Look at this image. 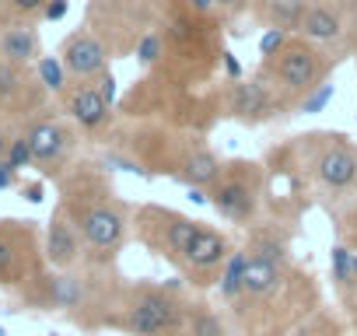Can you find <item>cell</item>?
Listing matches in <instances>:
<instances>
[{
    "label": "cell",
    "mask_w": 357,
    "mask_h": 336,
    "mask_svg": "<svg viewBox=\"0 0 357 336\" xmlns=\"http://www.w3.org/2000/svg\"><path fill=\"white\" fill-rule=\"evenodd\" d=\"M245 252V284L242 294L228 305L235 336H291L308 315L319 312L315 277L294 263L287 231H280L277 221H256Z\"/></svg>",
    "instance_id": "6da1fadb"
},
{
    "label": "cell",
    "mask_w": 357,
    "mask_h": 336,
    "mask_svg": "<svg viewBox=\"0 0 357 336\" xmlns=\"http://www.w3.org/2000/svg\"><path fill=\"white\" fill-rule=\"evenodd\" d=\"M266 172L305 186L315 200L333 204L336 217L357 207V144L347 133L312 130L291 137L284 147L270 151Z\"/></svg>",
    "instance_id": "7a4b0ae2"
},
{
    "label": "cell",
    "mask_w": 357,
    "mask_h": 336,
    "mask_svg": "<svg viewBox=\"0 0 357 336\" xmlns=\"http://www.w3.org/2000/svg\"><path fill=\"white\" fill-rule=\"evenodd\" d=\"M60 207L77 224L88 263L112 266L133 231V211L98 165H77L60 179Z\"/></svg>",
    "instance_id": "3957f363"
},
{
    "label": "cell",
    "mask_w": 357,
    "mask_h": 336,
    "mask_svg": "<svg viewBox=\"0 0 357 336\" xmlns=\"http://www.w3.org/2000/svg\"><path fill=\"white\" fill-rule=\"evenodd\" d=\"M225 18L221 15H197L183 0H165L158 32L165 39V60L154 67L178 88H204L221 70L225 53Z\"/></svg>",
    "instance_id": "277c9868"
},
{
    "label": "cell",
    "mask_w": 357,
    "mask_h": 336,
    "mask_svg": "<svg viewBox=\"0 0 357 336\" xmlns=\"http://www.w3.org/2000/svg\"><path fill=\"white\" fill-rule=\"evenodd\" d=\"M190 305L193 298L168 284L137 280L123 294L116 329L126 336H190Z\"/></svg>",
    "instance_id": "5b68a950"
},
{
    "label": "cell",
    "mask_w": 357,
    "mask_h": 336,
    "mask_svg": "<svg viewBox=\"0 0 357 336\" xmlns=\"http://www.w3.org/2000/svg\"><path fill=\"white\" fill-rule=\"evenodd\" d=\"M340 60H343V53L326 49V46H315V43H308L301 36H291L287 46L277 56H270V60L259 63L256 74H263L287 98V105L298 112V105L315 88H322L329 81V74L340 67Z\"/></svg>",
    "instance_id": "8992f818"
},
{
    "label": "cell",
    "mask_w": 357,
    "mask_h": 336,
    "mask_svg": "<svg viewBox=\"0 0 357 336\" xmlns=\"http://www.w3.org/2000/svg\"><path fill=\"white\" fill-rule=\"evenodd\" d=\"M266 183H270V172L263 161L228 158L221 176L207 190V200L221 221L252 228L263 214V204H266Z\"/></svg>",
    "instance_id": "52a82bcc"
},
{
    "label": "cell",
    "mask_w": 357,
    "mask_h": 336,
    "mask_svg": "<svg viewBox=\"0 0 357 336\" xmlns=\"http://www.w3.org/2000/svg\"><path fill=\"white\" fill-rule=\"evenodd\" d=\"M165 0H91L88 25L112 56H130L137 43L158 29Z\"/></svg>",
    "instance_id": "ba28073f"
},
{
    "label": "cell",
    "mask_w": 357,
    "mask_h": 336,
    "mask_svg": "<svg viewBox=\"0 0 357 336\" xmlns=\"http://www.w3.org/2000/svg\"><path fill=\"white\" fill-rule=\"evenodd\" d=\"M197 231H200L197 217H190L183 211H172L165 204H140L133 211V235H137V242L151 256L165 259L175 270H183L186 252H190Z\"/></svg>",
    "instance_id": "9c48e42d"
},
{
    "label": "cell",
    "mask_w": 357,
    "mask_h": 336,
    "mask_svg": "<svg viewBox=\"0 0 357 336\" xmlns=\"http://www.w3.org/2000/svg\"><path fill=\"white\" fill-rule=\"evenodd\" d=\"M221 112L228 119L242 123V126H263V123L294 116L287 98L263 74L238 77V81H221Z\"/></svg>",
    "instance_id": "30bf717a"
},
{
    "label": "cell",
    "mask_w": 357,
    "mask_h": 336,
    "mask_svg": "<svg viewBox=\"0 0 357 336\" xmlns=\"http://www.w3.org/2000/svg\"><path fill=\"white\" fill-rule=\"evenodd\" d=\"M43 277L32 221H0V287H22Z\"/></svg>",
    "instance_id": "8fae6325"
},
{
    "label": "cell",
    "mask_w": 357,
    "mask_h": 336,
    "mask_svg": "<svg viewBox=\"0 0 357 336\" xmlns=\"http://www.w3.org/2000/svg\"><path fill=\"white\" fill-rule=\"evenodd\" d=\"M25 137H29V147H32L39 172L46 179H63L67 165L74 158V147H77V126L63 123L56 116H36L25 126Z\"/></svg>",
    "instance_id": "7c38bea8"
},
{
    "label": "cell",
    "mask_w": 357,
    "mask_h": 336,
    "mask_svg": "<svg viewBox=\"0 0 357 336\" xmlns=\"http://www.w3.org/2000/svg\"><path fill=\"white\" fill-rule=\"evenodd\" d=\"M231 252H235L231 238L221 228L200 221V231H197V238L186 252V263H183V270H178V277H186L190 287H214L225 263L231 259Z\"/></svg>",
    "instance_id": "4fadbf2b"
},
{
    "label": "cell",
    "mask_w": 357,
    "mask_h": 336,
    "mask_svg": "<svg viewBox=\"0 0 357 336\" xmlns=\"http://www.w3.org/2000/svg\"><path fill=\"white\" fill-rule=\"evenodd\" d=\"M60 98H63L67 119H70L81 133L98 137V133H105V130L112 126L116 105H109V102L102 98V91L95 88V81H70V88H67Z\"/></svg>",
    "instance_id": "5bb4252c"
},
{
    "label": "cell",
    "mask_w": 357,
    "mask_h": 336,
    "mask_svg": "<svg viewBox=\"0 0 357 336\" xmlns=\"http://www.w3.org/2000/svg\"><path fill=\"white\" fill-rule=\"evenodd\" d=\"M60 60L70 74V81H98L105 70H109V46L91 32V29H77L63 39L60 46Z\"/></svg>",
    "instance_id": "9a60e30c"
},
{
    "label": "cell",
    "mask_w": 357,
    "mask_h": 336,
    "mask_svg": "<svg viewBox=\"0 0 357 336\" xmlns=\"http://www.w3.org/2000/svg\"><path fill=\"white\" fill-rule=\"evenodd\" d=\"M294 36L347 56V49H343V39H347V8H343V0H312V4L305 8V15H301V25H298Z\"/></svg>",
    "instance_id": "2e32d148"
},
{
    "label": "cell",
    "mask_w": 357,
    "mask_h": 336,
    "mask_svg": "<svg viewBox=\"0 0 357 336\" xmlns=\"http://www.w3.org/2000/svg\"><path fill=\"white\" fill-rule=\"evenodd\" d=\"M43 259H46L53 270H77V266L88 259L84 238H81L77 224L67 217V211H63V207H56V211H53V217H50V224H46Z\"/></svg>",
    "instance_id": "e0dca14e"
},
{
    "label": "cell",
    "mask_w": 357,
    "mask_h": 336,
    "mask_svg": "<svg viewBox=\"0 0 357 336\" xmlns=\"http://www.w3.org/2000/svg\"><path fill=\"white\" fill-rule=\"evenodd\" d=\"M221 168H225V161L207 144V137H193V144L186 147L183 161H178L175 183H183L186 190H211L214 179L221 176Z\"/></svg>",
    "instance_id": "ac0fdd59"
},
{
    "label": "cell",
    "mask_w": 357,
    "mask_h": 336,
    "mask_svg": "<svg viewBox=\"0 0 357 336\" xmlns=\"http://www.w3.org/2000/svg\"><path fill=\"white\" fill-rule=\"evenodd\" d=\"M43 56L39 32L29 18L18 22H0V60H8L15 67H29Z\"/></svg>",
    "instance_id": "d6986e66"
},
{
    "label": "cell",
    "mask_w": 357,
    "mask_h": 336,
    "mask_svg": "<svg viewBox=\"0 0 357 336\" xmlns=\"http://www.w3.org/2000/svg\"><path fill=\"white\" fill-rule=\"evenodd\" d=\"M312 0H252V18L263 25V29H284V32H298L301 25V15Z\"/></svg>",
    "instance_id": "ffe728a7"
},
{
    "label": "cell",
    "mask_w": 357,
    "mask_h": 336,
    "mask_svg": "<svg viewBox=\"0 0 357 336\" xmlns=\"http://www.w3.org/2000/svg\"><path fill=\"white\" fill-rule=\"evenodd\" d=\"M46 88L36 81V77H29V70L25 67H15V63H8V60H0V105H29V102H36V95H43Z\"/></svg>",
    "instance_id": "44dd1931"
},
{
    "label": "cell",
    "mask_w": 357,
    "mask_h": 336,
    "mask_svg": "<svg viewBox=\"0 0 357 336\" xmlns=\"http://www.w3.org/2000/svg\"><path fill=\"white\" fill-rule=\"evenodd\" d=\"M329 277H333V287L343 301L354 298L357 291V273H354V249L347 242H333L329 249Z\"/></svg>",
    "instance_id": "7402d4cb"
},
{
    "label": "cell",
    "mask_w": 357,
    "mask_h": 336,
    "mask_svg": "<svg viewBox=\"0 0 357 336\" xmlns=\"http://www.w3.org/2000/svg\"><path fill=\"white\" fill-rule=\"evenodd\" d=\"M245 270H249V252H245V245L242 249H235L231 252V259L225 263V270H221V277H218V298H221V305L228 308L238 294H242V284H245Z\"/></svg>",
    "instance_id": "603a6c76"
},
{
    "label": "cell",
    "mask_w": 357,
    "mask_h": 336,
    "mask_svg": "<svg viewBox=\"0 0 357 336\" xmlns=\"http://www.w3.org/2000/svg\"><path fill=\"white\" fill-rule=\"evenodd\" d=\"M190 336H228V322L218 315L214 305L193 298V305H190Z\"/></svg>",
    "instance_id": "cb8c5ba5"
},
{
    "label": "cell",
    "mask_w": 357,
    "mask_h": 336,
    "mask_svg": "<svg viewBox=\"0 0 357 336\" xmlns=\"http://www.w3.org/2000/svg\"><path fill=\"white\" fill-rule=\"evenodd\" d=\"M36 81L50 91V95H63L70 88V74L63 67L60 56H39L36 60Z\"/></svg>",
    "instance_id": "d4e9b609"
},
{
    "label": "cell",
    "mask_w": 357,
    "mask_h": 336,
    "mask_svg": "<svg viewBox=\"0 0 357 336\" xmlns=\"http://www.w3.org/2000/svg\"><path fill=\"white\" fill-rule=\"evenodd\" d=\"M291 336H347L343 333V326H340V319L333 315V312H315V315H308Z\"/></svg>",
    "instance_id": "484cf974"
},
{
    "label": "cell",
    "mask_w": 357,
    "mask_h": 336,
    "mask_svg": "<svg viewBox=\"0 0 357 336\" xmlns=\"http://www.w3.org/2000/svg\"><path fill=\"white\" fill-rule=\"evenodd\" d=\"M133 56H137V63H140L144 70L161 67V60H165V39H161V32H158V29H154V32H147V36L137 43Z\"/></svg>",
    "instance_id": "4316f807"
},
{
    "label": "cell",
    "mask_w": 357,
    "mask_h": 336,
    "mask_svg": "<svg viewBox=\"0 0 357 336\" xmlns=\"http://www.w3.org/2000/svg\"><path fill=\"white\" fill-rule=\"evenodd\" d=\"M333 95H336V84H333V81H326L322 88H315V91H312V95H308V98L298 105V112L315 116V112H322V109L329 105V98H333ZM298 112H294V116H298Z\"/></svg>",
    "instance_id": "83f0119b"
},
{
    "label": "cell",
    "mask_w": 357,
    "mask_h": 336,
    "mask_svg": "<svg viewBox=\"0 0 357 336\" xmlns=\"http://www.w3.org/2000/svg\"><path fill=\"white\" fill-rule=\"evenodd\" d=\"M287 39H291V32H284V29H263V36H259V56L263 60L277 56L287 46Z\"/></svg>",
    "instance_id": "f1b7e54d"
},
{
    "label": "cell",
    "mask_w": 357,
    "mask_h": 336,
    "mask_svg": "<svg viewBox=\"0 0 357 336\" xmlns=\"http://www.w3.org/2000/svg\"><path fill=\"white\" fill-rule=\"evenodd\" d=\"M8 161L18 168H29V165H36V158H32V147H29V137L25 133H18L15 140H11V147H8Z\"/></svg>",
    "instance_id": "f546056e"
},
{
    "label": "cell",
    "mask_w": 357,
    "mask_h": 336,
    "mask_svg": "<svg viewBox=\"0 0 357 336\" xmlns=\"http://www.w3.org/2000/svg\"><path fill=\"white\" fill-rule=\"evenodd\" d=\"M347 8V39H343V49L347 56H357V0H343Z\"/></svg>",
    "instance_id": "4dcf8cb0"
},
{
    "label": "cell",
    "mask_w": 357,
    "mask_h": 336,
    "mask_svg": "<svg viewBox=\"0 0 357 336\" xmlns=\"http://www.w3.org/2000/svg\"><path fill=\"white\" fill-rule=\"evenodd\" d=\"M252 11V0H218V15L231 25V22H238L242 15H249Z\"/></svg>",
    "instance_id": "1f68e13d"
},
{
    "label": "cell",
    "mask_w": 357,
    "mask_h": 336,
    "mask_svg": "<svg viewBox=\"0 0 357 336\" xmlns=\"http://www.w3.org/2000/svg\"><path fill=\"white\" fill-rule=\"evenodd\" d=\"M340 242H347V245L357 252V207H350V211L340 217Z\"/></svg>",
    "instance_id": "d6a6232c"
},
{
    "label": "cell",
    "mask_w": 357,
    "mask_h": 336,
    "mask_svg": "<svg viewBox=\"0 0 357 336\" xmlns=\"http://www.w3.org/2000/svg\"><path fill=\"white\" fill-rule=\"evenodd\" d=\"M11 4V15H18V18H36V15H43V8L50 4V0H8Z\"/></svg>",
    "instance_id": "836d02e7"
},
{
    "label": "cell",
    "mask_w": 357,
    "mask_h": 336,
    "mask_svg": "<svg viewBox=\"0 0 357 336\" xmlns=\"http://www.w3.org/2000/svg\"><path fill=\"white\" fill-rule=\"evenodd\" d=\"M238 77H242V63L231 49H225L221 53V81H238Z\"/></svg>",
    "instance_id": "e575fe53"
},
{
    "label": "cell",
    "mask_w": 357,
    "mask_h": 336,
    "mask_svg": "<svg viewBox=\"0 0 357 336\" xmlns=\"http://www.w3.org/2000/svg\"><path fill=\"white\" fill-rule=\"evenodd\" d=\"M95 88L102 91V98L109 102V105H116V95H119V81L112 77V70H105L98 81H95Z\"/></svg>",
    "instance_id": "d590c367"
},
{
    "label": "cell",
    "mask_w": 357,
    "mask_h": 336,
    "mask_svg": "<svg viewBox=\"0 0 357 336\" xmlns=\"http://www.w3.org/2000/svg\"><path fill=\"white\" fill-rule=\"evenodd\" d=\"M67 11H70V0H50V4L43 8V22H63L67 18Z\"/></svg>",
    "instance_id": "8d00e7d4"
},
{
    "label": "cell",
    "mask_w": 357,
    "mask_h": 336,
    "mask_svg": "<svg viewBox=\"0 0 357 336\" xmlns=\"http://www.w3.org/2000/svg\"><path fill=\"white\" fill-rule=\"evenodd\" d=\"M15 183H18V168L8 158H0V190H11Z\"/></svg>",
    "instance_id": "74e56055"
},
{
    "label": "cell",
    "mask_w": 357,
    "mask_h": 336,
    "mask_svg": "<svg viewBox=\"0 0 357 336\" xmlns=\"http://www.w3.org/2000/svg\"><path fill=\"white\" fill-rule=\"evenodd\" d=\"M22 197H25L29 204H43V200H46V186H43V183H25V186H22Z\"/></svg>",
    "instance_id": "f35d334b"
},
{
    "label": "cell",
    "mask_w": 357,
    "mask_h": 336,
    "mask_svg": "<svg viewBox=\"0 0 357 336\" xmlns=\"http://www.w3.org/2000/svg\"><path fill=\"white\" fill-rule=\"evenodd\" d=\"M183 4L197 15H218V0H183Z\"/></svg>",
    "instance_id": "ab89813d"
},
{
    "label": "cell",
    "mask_w": 357,
    "mask_h": 336,
    "mask_svg": "<svg viewBox=\"0 0 357 336\" xmlns=\"http://www.w3.org/2000/svg\"><path fill=\"white\" fill-rule=\"evenodd\" d=\"M11 140H15V137H11L4 126H0V158H8V147H11Z\"/></svg>",
    "instance_id": "60d3db41"
},
{
    "label": "cell",
    "mask_w": 357,
    "mask_h": 336,
    "mask_svg": "<svg viewBox=\"0 0 357 336\" xmlns=\"http://www.w3.org/2000/svg\"><path fill=\"white\" fill-rule=\"evenodd\" d=\"M0 336H8V329H4V326H0Z\"/></svg>",
    "instance_id": "b9f144b4"
},
{
    "label": "cell",
    "mask_w": 357,
    "mask_h": 336,
    "mask_svg": "<svg viewBox=\"0 0 357 336\" xmlns=\"http://www.w3.org/2000/svg\"><path fill=\"white\" fill-rule=\"evenodd\" d=\"M50 336H60V333H50Z\"/></svg>",
    "instance_id": "7bdbcfd3"
}]
</instances>
